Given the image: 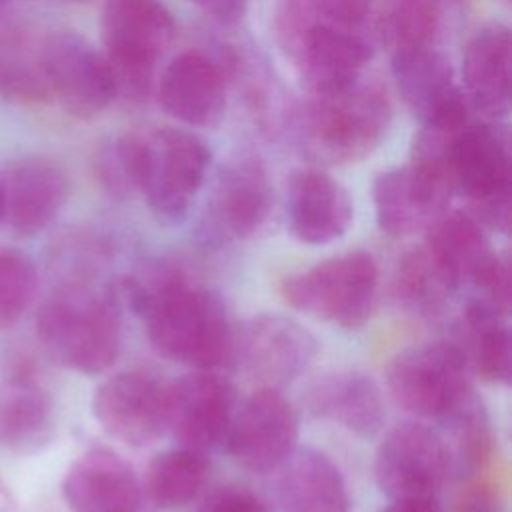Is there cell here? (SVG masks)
Returning a JSON list of instances; mask_svg holds the SVG:
<instances>
[{
  "mask_svg": "<svg viewBox=\"0 0 512 512\" xmlns=\"http://www.w3.org/2000/svg\"><path fill=\"white\" fill-rule=\"evenodd\" d=\"M392 122L386 92L364 78L336 92L308 94L294 110L300 150L318 164H352L370 156Z\"/></svg>",
  "mask_w": 512,
  "mask_h": 512,
  "instance_id": "cell-1",
  "label": "cell"
},
{
  "mask_svg": "<svg viewBox=\"0 0 512 512\" xmlns=\"http://www.w3.org/2000/svg\"><path fill=\"white\" fill-rule=\"evenodd\" d=\"M120 310L114 286L68 282L40 306L36 332L46 352L62 366L82 374H100L114 364L120 352Z\"/></svg>",
  "mask_w": 512,
  "mask_h": 512,
  "instance_id": "cell-2",
  "label": "cell"
},
{
  "mask_svg": "<svg viewBox=\"0 0 512 512\" xmlns=\"http://www.w3.org/2000/svg\"><path fill=\"white\" fill-rule=\"evenodd\" d=\"M134 192H140L152 214L164 224H178L202 190L212 152L184 128H154L124 134Z\"/></svg>",
  "mask_w": 512,
  "mask_h": 512,
  "instance_id": "cell-3",
  "label": "cell"
},
{
  "mask_svg": "<svg viewBox=\"0 0 512 512\" xmlns=\"http://www.w3.org/2000/svg\"><path fill=\"white\" fill-rule=\"evenodd\" d=\"M142 322L154 350L168 360L196 370L232 362L236 326L222 298L194 280L164 296Z\"/></svg>",
  "mask_w": 512,
  "mask_h": 512,
  "instance_id": "cell-4",
  "label": "cell"
},
{
  "mask_svg": "<svg viewBox=\"0 0 512 512\" xmlns=\"http://www.w3.org/2000/svg\"><path fill=\"white\" fill-rule=\"evenodd\" d=\"M452 192L462 194L470 214L494 232L510 228V138L500 120L466 122L452 132L446 150Z\"/></svg>",
  "mask_w": 512,
  "mask_h": 512,
  "instance_id": "cell-5",
  "label": "cell"
},
{
  "mask_svg": "<svg viewBox=\"0 0 512 512\" xmlns=\"http://www.w3.org/2000/svg\"><path fill=\"white\" fill-rule=\"evenodd\" d=\"M174 32V18L162 0H104L102 54L114 74L118 96H148L156 64L172 44Z\"/></svg>",
  "mask_w": 512,
  "mask_h": 512,
  "instance_id": "cell-6",
  "label": "cell"
},
{
  "mask_svg": "<svg viewBox=\"0 0 512 512\" xmlns=\"http://www.w3.org/2000/svg\"><path fill=\"white\" fill-rule=\"evenodd\" d=\"M378 266L372 254L352 250L282 280V296L308 316L342 328L362 326L374 308Z\"/></svg>",
  "mask_w": 512,
  "mask_h": 512,
  "instance_id": "cell-7",
  "label": "cell"
},
{
  "mask_svg": "<svg viewBox=\"0 0 512 512\" xmlns=\"http://www.w3.org/2000/svg\"><path fill=\"white\" fill-rule=\"evenodd\" d=\"M386 386L400 408L428 420H440L474 394L470 370L448 338L400 350L386 368Z\"/></svg>",
  "mask_w": 512,
  "mask_h": 512,
  "instance_id": "cell-8",
  "label": "cell"
},
{
  "mask_svg": "<svg viewBox=\"0 0 512 512\" xmlns=\"http://www.w3.org/2000/svg\"><path fill=\"white\" fill-rule=\"evenodd\" d=\"M272 210V184L266 166L250 154L228 158L216 172L202 214L200 236L222 246L254 236Z\"/></svg>",
  "mask_w": 512,
  "mask_h": 512,
  "instance_id": "cell-9",
  "label": "cell"
},
{
  "mask_svg": "<svg viewBox=\"0 0 512 512\" xmlns=\"http://www.w3.org/2000/svg\"><path fill=\"white\" fill-rule=\"evenodd\" d=\"M280 36L308 94L336 92L364 78L374 46L360 28L304 22L282 28Z\"/></svg>",
  "mask_w": 512,
  "mask_h": 512,
  "instance_id": "cell-10",
  "label": "cell"
},
{
  "mask_svg": "<svg viewBox=\"0 0 512 512\" xmlns=\"http://www.w3.org/2000/svg\"><path fill=\"white\" fill-rule=\"evenodd\" d=\"M40 62L48 96L78 118H92L118 96L116 80L102 50L74 32H54L42 40Z\"/></svg>",
  "mask_w": 512,
  "mask_h": 512,
  "instance_id": "cell-11",
  "label": "cell"
},
{
  "mask_svg": "<svg viewBox=\"0 0 512 512\" xmlns=\"http://www.w3.org/2000/svg\"><path fill=\"white\" fill-rule=\"evenodd\" d=\"M374 474L390 502L438 500L450 470L436 428L418 422L392 428L376 450Z\"/></svg>",
  "mask_w": 512,
  "mask_h": 512,
  "instance_id": "cell-12",
  "label": "cell"
},
{
  "mask_svg": "<svg viewBox=\"0 0 512 512\" xmlns=\"http://www.w3.org/2000/svg\"><path fill=\"white\" fill-rule=\"evenodd\" d=\"M298 412L274 386H260L236 408L226 444L246 470L266 474L278 470L296 450Z\"/></svg>",
  "mask_w": 512,
  "mask_h": 512,
  "instance_id": "cell-13",
  "label": "cell"
},
{
  "mask_svg": "<svg viewBox=\"0 0 512 512\" xmlns=\"http://www.w3.org/2000/svg\"><path fill=\"white\" fill-rule=\"evenodd\" d=\"M390 72L420 128L458 130L468 122V104L454 68L436 46L392 52Z\"/></svg>",
  "mask_w": 512,
  "mask_h": 512,
  "instance_id": "cell-14",
  "label": "cell"
},
{
  "mask_svg": "<svg viewBox=\"0 0 512 512\" xmlns=\"http://www.w3.org/2000/svg\"><path fill=\"white\" fill-rule=\"evenodd\" d=\"M316 352V338L296 318L262 312L236 326L232 362L262 386L278 388L300 376Z\"/></svg>",
  "mask_w": 512,
  "mask_h": 512,
  "instance_id": "cell-15",
  "label": "cell"
},
{
  "mask_svg": "<svg viewBox=\"0 0 512 512\" xmlns=\"http://www.w3.org/2000/svg\"><path fill=\"white\" fill-rule=\"evenodd\" d=\"M92 414L110 438L144 448L166 432V384L144 370L118 372L96 388Z\"/></svg>",
  "mask_w": 512,
  "mask_h": 512,
  "instance_id": "cell-16",
  "label": "cell"
},
{
  "mask_svg": "<svg viewBox=\"0 0 512 512\" xmlns=\"http://www.w3.org/2000/svg\"><path fill=\"white\" fill-rule=\"evenodd\" d=\"M236 412L234 386L214 370H196L166 384V432L200 452L220 444Z\"/></svg>",
  "mask_w": 512,
  "mask_h": 512,
  "instance_id": "cell-17",
  "label": "cell"
},
{
  "mask_svg": "<svg viewBox=\"0 0 512 512\" xmlns=\"http://www.w3.org/2000/svg\"><path fill=\"white\" fill-rule=\"evenodd\" d=\"M452 188L448 180L422 162L390 168L374 180L372 198L376 222L394 238L426 232V228L448 210Z\"/></svg>",
  "mask_w": 512,
  "mask_h": 512,
  "instance_id": "cell-18",
  "label": "cell"
},
{
  "mask_svg": "<svg viewBox=\"0 0 512 512\" xmlns=\"http://www.w3.org/2000/svg\"><path fill=\"white\" fill-rule=\"evenodd\" d=\"M158 100L164 112L182 126L212 128L226 112L222 68L204 52H180L160 74Z\"/></svg>",
  "mask_w": 512,
  "mask_h": 512,
  "instance_id": "cell-19",
  "label": "cell"
},
{
  "mask_svg": "<svg viewBox=\"0 0 512 512\" xmlns=\"http://www.w3.org/2000/svg\"><path fill=\"white\" fill-rule=\"evenodd\" d=\"M4 222L24 236L46 230L64 208L70 192L66 172L42 156H24L0 174Z\"/></svg>",
  "mask_w": 512,
  "mask_h": 512,
  "instance_id": "cell-20",
  "label": "cell"
},
{
  "mask_svg": "<svg viewBox=\"0 0 512 512\" xmlns=\"http://www.w3.org/2000/svg\"><path fill=\"white\" fill-rule=\"evenodd\" d=\"M62 492L72 512H148L138 474L108 448L78 456L66 472Z\"/></svg>",
  "mask_w": 512,
  "mask_h": 512,
  "instance_id": "cell-21",
  "label": "cell"
},
{
  "mask_svg": "<svg viewBox=\"0 0 512 512\" xmlns=\"http://www.w3.org/2000/svg\"><path fill=\"white\" fill-rule=\"evenodd\" d=\"M354 218V202L334 176L320 168L292 172L286 188V220L294 238L322 246L346 234Z\"/></svg>",
  "mask_w": 512,
  "mask_h": 512,
  "instance_id": "cell-22",
  "label": "cell"
},
{
  "mask_svg": "<svg viewBox=\"0 0 512 512\" xmlns=\"http://www.w3.org/2000/svg\"><path fill=\"white\" fill-rule=\"evenodd\" d=\"M462 94L474 112L500 120L510 112V30L490 22L478 28L462 54Z\"/></svg>",
  "mask_w": 512,
  "mask_h": 512,
  "instance_id": "cell-23",
  "label": "cell"
},
{
  "mask_svg": "<svg viewBox=\"0 0 512 512\" xmlns=\"http://www.w3.org/2000/svg\"><path fill=\"white\" fill-rule=\"evenodd\" d=\"M274 512H348L338 466L318 450H294L278 468Z\"/></svg>",
  "mask_w": 512,
  "mask_h": 512,
  "instance_id": "cell-24",
  "label": "cell"
},
{
  "mask_svg": "<svg viewBox=\"0 0 512 512\" xmlns=\"http://www.w3.org/2000/svg\"><path fill=\"white\" fill-rule=\"evenodd\" d=\"M462 354L470 374L504 386L512 374V340L506 314L480 298H470L448 338Z\"/></svg>",
  "mask_w": 512,
  "mask_h": 512,
  "instance_id": "cell-25",
  "label": "cell"
},
{
  "mask_svg": "<svg viewBox=\"0 0 512 512\" xmlns=\"http://www.w3.org/2000/svg\"><path fill=\"white\" fill-rule=\"evenodd\" d=\"M310 410L358 436H374L384 420L386 408L378 384L356 370H338L318 378L308 390Z\"/></svg>",
  "mask_w": 512,
  "mask_h": 512,
  "instance_id": "cell-26",
  "label": "cell"
},
{
  "mask_svg": "<svg viewBox=\"0 0 512 512\" xmlns=\"http://www.w3.org/2000/svg\"><path fill=\"white\" fill-rule=\"evenodd\" d=\"M424 246L456 290L472 286L496 254L486 228L462 210L442 212L426 228Z\"/></svg>",
  "mask_w": 512,
  "mask_h": 512,
  "instance_id": "cell-27",
  "label": "cell"
},
{
  "mask_svg": "<svg viewBox=\"0 0 512 512\" xmlns=\"http://www.w3.org/2000/svg\"><path fill=\"white\" fill-rule=\"evenodd\" d=\"M436 428L448 458L450 480H470L490 454V422L476 392L458 408L442 416Z\"/></svg>",
  "mask_w": 512,
  "mask_h": 512,
  "instance_id": "cell-28",
  "label": "cell"
},
{
  "mask_svg": "<svg viewBox=\"0 0 512 512\" xmlns=\"http://www.w3.org/2000/svg\"><path fill=\"white\" fill-rule=\"evenodd\" d=\"M210 474L206 452L178 446L158 454L144 480L146 498L164 510H176L198 498Z\"/></svg>",
  "mask_w": 512,
  "mask_h": 512,
  "instance_id": "cell-29",
  "label": "cell"
},
{
  "mask_svg": "<svg viewBox=\"0 0 512 512\" xmlns=\"http://www.w3.org/2000/svg\"><path fill=\"white\" fill-rule=\"evenodd\" d=\"M440 22L442 0H376L372 8V36L390 54L436 46Z\"/></svg>",
  "mask_w": 512,
  "mask_h": 512,
  "instance_id": "cell-30",
  "label": "cell"
},
{
  "mask_svg": "<svg viewBox=\"0 0 512 512\" xmlns=\"http://www.w3.org/2000/svg\"><path fill=\"white\" fill-rule=\"evenodd\" d=\"M392 288L400 306L418 316L440 314L456 292L454 284L424 244L414 246L400 256L392 276Z\"/></svg>",
  "mask_w": 512,
  "mask_h": 512,
  "instance_id": "cell-31",
  "label": "cell"
},
{
  "mask_svg": "<svg viewBox=\"0 0 512 512\" xmlns=\"http://www.w3.org/2000/svg\"><path fill=\"white\" fill-rule=\"evenodd\" d=\"M50 398L30 378H16L0 400V440L26 446L40 440L50 424Z\"/></svg>",
  "mask_w": 512,
  "mask_h": 512,
  "instance_id": "cell-32",
  "label": "cell"
},
{
  "mask_svg": "<svg viewBox=\"0 0 512 512\" xmlns=\"http://www.w3.org/2000/svg\"><path fill=\"white\" fill-rule=\"evenodd\" d=\"M40 46L12 32L0 30V94L18 100H44L48 88L44 82Z\"/></svg>",
  "mask_w": 512,
  "mask_h": 512,
  "instance_id": "cell-33",
  "label": "cell"
},
{
  "mask_svg": "<svg viewBox=\"0 0 512 512\" xmlns=\"http://www.w3.org/2000/svg\"><path fill=\"white\" fill-rule=\"evenodd\" d=\"M36 284V266L30 256L0 246V330L16 324L28 310Z\"/></svg>",
  "mask_w": 512,
  "mask_h": 512,
  "instance_id": "cell-34",
  "label": "cell"
},
{
  "mask_svg": "<svg viewBox=\"0 0 512 512\" xmlns=\"http://www.w3.org/2000/svg\"><path fill=\"white\" fill-rule=\"evenodd\" d=\"M376 0H286L278 28H290L304 22H328L346 28H360L372 16Z\"/></svg>",
  "mask_w": 512,
  "mask_h": 512,
  "instance_id": "cell-35",
  "label": "cell"
},
{
  "mask_svg": "<svg viewBox=\"0 0 512 512\" xmlns=\"http://www.w3.org/2000/svg\"><path fill=\"white\" fill-rule=\"evenodd\" d=\"M476 288V298L484 300L498 312L506 314L510 312V262L504 254H494L492 260L484 266L476 282L472 284Z\"/></svg>",
  "mask_w": 512,
  "mask_h": 512,
  "instance_id": "cell-36",
  "label": "cell"
},
{
  "mask_svg": "<svg viewBox=\"0 0 512 512\" xmlns=\"http://www.w3.org/2000/svg\"><path fill=\"white\" fill-rule=\"evenodd\" d=\"M198 512H270V506L248 488L222 486L204 496Z\"/></svg>",
  "mask_w": 512,
  "mask_h": 512,
  "instance_id": "cell-37",
  "label": "cell"
},
{
  "mask_svg": "<svg viewBox=\"0 0 512 512\" xmlns=\"http://www.w3.org/2000/svg\"><path fill=\"white\" fill-rule=\"evenodd\" d=\"M190 2L222 26L238 24L248 10V0H190Z\"/></svg>",
  "mask_w": 512,
  "mask_h": 512,
  "instance_id": "cell-38",
  "label": "cell"
},
{
  "mask_svg": "<svg viewBox=\"0 0 512 512\" xmlns=\"http://www.w3.org/2000/svg\"><path fill=\"white\" fill-rule=\"evenodd\" d=\"M452 512H502L500 500L486 486H468L454 502Z\"/></svg>",
  "mask_w": 512,
  "mask_h": 512,
  "instance_id": "cell-39",
  "label": "cell"
},
{
  "mask_svg": "<svg viewBox=\"0 0 512 512\" xmlns=\"http://www.w3.org/2000/svg\"><path fill=\"white\" fill-rule=\"evenodd\" d=\"M382 512H442L438 500H402L390 502Z\"/></svg>",
  "mask_w": 512,
  "mask_h": 512,
  "instance_id": "cell-40",
  "label": "cell"
},
{
  "mask_svg": "<svg viewBox=\"0 0 512 512\" xmlns=\"http://www.w3.org/2000/svg\"><path fill=\"white\" fill-rule=\"evenodd\" d=\"M4 222V198H2V184H0V226Z\"/></svg>",
  "mask_w": 512,
  "mask_h": 512,
  "instance_id": "cell-41",
  "label": "cell"
},
{
  "mask_svg": "<svg viewBox=\"0 0 512 512\" xmlns=\"http://www.w3.org/2000/svg\"><path fill=\"white\" fill-rule=\"evenodd\" d=\"M8 2H12V0H0V14H2V10L8 6Z\"/></svg>",
  "mask_w": 512,
  "mask_h": 512,
  "instance_id": "cell-42",
  "label": "cell"
},
{
  "mask_svg": "<svg viewBox=\"0 0 512 512\" xmlns=\"http://www.w3.org/2000/svg\"><path fill=\"white\" fill-rule=\"evenodd\" d=\"M54 2H62V4H72V2H82V0H54Z\"/></svg>",
  "mask_w": 512,
  "mask_h": 512,
  "instance_id": "cell-43",
  "label": "cell"
}]
</instances>
